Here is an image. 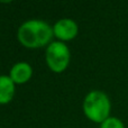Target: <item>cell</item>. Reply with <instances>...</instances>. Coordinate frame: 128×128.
<instances>
[{"mask_svg": "<svg viewBox=\"0 0 128 128\" xmlns=\"http://www.w3.org/2000/svg\"><path fill=\"white\" fill-rule=\"evenodd\" d=\"M79 27L74 20L70 18H63L55 22L53 26L54 36L61 40H73L78 35Z\"/></svg>", "mask_w": 128, "mask_h": 128, "instance_id": "277c9868", "label": "cell"}, {"mask_svg": "<svg viewBox=\"0 0 128 128\" xmlns=\"http://www.w3.org/2000/svg\"><path fill=\"white\" fill-rule=\"evenodd\" d=\"M15 94V82L9 75H0V104H8Z\"/></svg>", "mask_w": 128, "mask_h": 128, "instance_id": "8992f818", "label": "cell"}, {"mask_svg": "<svg viewBox=\"0 0 128 128\" xmlns=\"http://www.w3.org/2000/svg\"><path fill=\"white\" fill-rule=\"evenodd\" d=\"M18 40L28 48H40L48 46L54 36L53 27L46 22L40 19H30L22 24L18 29Z\"/></svg>", "mask_w": 128, "mask_h": 128, "instance_id": "6da1fadb", "label": "cell"}, {"mask_svg": "<svg viewBox=\"0 0 128 128\" xmlns=\"http://www.w3.org/2000/svg\"><path fill=\"white\" fill-rule=\"evenodd\" d=\"M111 104L108 96L99 90H92L83 101L84 115L94 122H104L110 115Z\"/></svg>", "mask_w": 128, "mask_h": 128, "instance_id": "7a4b0ae2", "label": "cell"}, {"mask_svg": "<svg viewBox=\"0 0 128 128\" xmlns=\"http://www.w3.org/2000/svg\"><path fill=\"white\" fill-rule=\"evenodd\" d=\"M33 74V68L27 62H18L11 68L10 75L15 84H22L26 83Z\"/></svg>", "mask_w": 128, "mask_h": 128, "instance_id": "5b68a950", "label": "cell"}, {"mask_svg": "<svg viewBox=\"0 0 128 128\" xmlns=\"http://www.w3.org/2000/svg\"><path fill=\"white\" fill-rule=\"evenodd\" d=\"M100 128H125V126L120 119L116 117H109L104 122H101Z\"/></svg>", "mask_w": 128, "mask_h": 128, "instance_id": "52a82bcc", "label": "cell"}, {"mask_svg": "<svg viewBox=\"0 0 128 128\" xmlns=\"http://www.w3.org/2000/svg\"><path fill=\"white\" fill-rule=\"evenodd\" d=\"M46 63L53 72L61 73L68 68L71 54L68 45L63 42H52L46 48Z\"/></svg>", "mask_w": 128, "mask_h": 128, "instance_id": "3957f363", "label": "cell"}]
</instances>
